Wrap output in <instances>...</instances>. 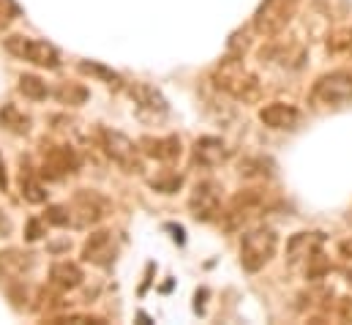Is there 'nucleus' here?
<instances>
[{
  "label": "nucleus",
  "instance_id": "15",
  "mask_svg": "<svg viewBox=\"0 0 352 325\" xmlns=\"http://www.w3.org/2000/svg\"><path fill=\"white\" fill-rule=\"evenodd\" d=\"M129 96H131L134 104H140L142 109H151V112H159V115L167 112V98H164L153 85H148V82H134V85L129 87Z\"/></svg>",
  "mask_w": 352,
  "mask_h": 325
},
{
  "label": "nucleus",
  "instance_id": "25",
  "mask_svg": "<svg viewBox=\"0 0 352 325\" xmlns=\"http://www.w3.org/2000/svg\"><path fill=\"white\" fill-rule=\"evenodd\" d=\"M153 189H159V191H164V194H173L180 189V175H170V178H164V180H153Z\"/></svg>",
  "mask_w": 352,
  "mask_h": 325
},
{
  "label": "nucleus",
  "instance_id": "23",
  "mask_svg": "<svg viewBox=\"0 0 352 325\" xmlns=\"http://www.w3.org/2000/svg\"><path fill=\"white\" fill-rule=\"evenodd\" d=\"M58 98L66 104H82L85 98H88V90L85 87H77V85H63L60 90H58Z\"/></svg>",
  "mask_w": 352,
  "mask_h": 325
},
{
  "label": "nucleus",
  "instance_id": "27",
  "mask_svg": "<svg viewBox=\"0 0 352 325\" xmlns=\"http://www.w3.org/2000/svg\"><path fill=\"white\" fill-rule=\"evenodd\" d=\"M25 235H28V241H38V238H41V224H38L36 219H30V224H28V233H25Z\"/></svg>",
  "mask_w": 352,
  "mask_h": 325
},
{
  "label": "nucleus",
  "instance_id": "2",
  "mask_svg": "<svg viewBox=\"0 0 352 325\" xmlns=\"http://www.w3.org/2000/svg\"><path fill=\"white\" fill-rule=\"evenodd\" d=\"M276 249H278V235L270 227L249 230L243 235V241H241V265L249 273H257V271H263L265 265L270 262Z\"/></svg>",
  "mask_w": 352,
  "mask_h": 325
},
{
  "label": "nucleus",
  "instance_id": "19",
  "mask_svg": "<svg viewBox=\"0 0 352 325\" xmlns=\"http://www.w3.org/2000/svg\"><path fill=\"white\" fill-rule=\"evenodd\" d=\"M0 123H3L6 129L16 132V134H25V132L30 129V118L22 115L14 104H6V107H3V112H0Z\"/></svg>",
  "mask_w": 352,
  "mask_h": 325
},
{
  "label": "nucleus",
  "instance_id": "10",
  "mask_svg": "<svg viewBox=\"0 0 352 325\" xmlns=\"http://www.w3.org/2000/svg\"><path fill=\"white\" fill-rule=\"evenodd\" d=\"M82 257L88 262H93V265H98V268L112 265V260L118 257V241H115V235L109 230L93 233L88 241H85V246H82Z\"/></svg>",
  "mask_w": 352,
  "mask_h": 325
},
{
  "label": "nucleus",
  "instance_id": "6",
  "mask_svg": "<svg viewBox=\"0 0 352 325\" xmlns=\"http://www.w3.org/2000/svg\"><path fill=\"white\" fill-rule=\"evenodd\" d=\"M311 98L317 104H325V107H342V104H350L352 101V72H333V74H325L320 77L314 90H311Z\"/></svg>",
  "mask_w": 352,
  "mask_h": 325
},
{
  "label": "nucleus",
  "instance_id": "4",
  "mask_svg": "<svg viewBox=\"0 0 352 325\" xmlns=\"http://www.w3.org/2000/svg\"><path fill=\"white\" fill-rule=\"evenodd\" d=\"M98 140H101L104 154L118 164L123 172H142L145 169L142 167V156H140L142 154L140 145H134L126 134L112 132V129H98Z\"/></svg>",
  "mask_w": 352,
  "mask_h": 325
},
{
  "label": "nucleus",
  "instance_id": "26",
  "mask_svg": "<svg viewBox=\"0 0 352 325\" xmlns=\"http://www.w3.org/2000/svg\"><path fill=\"white\" fill-rule=\"evenodd\" d=\"M339 317L344 323H352V298H342L339 301Z\"/></svg>",
  "mask_w": 352,
  "mask_h": 325
},
{
  "label": "nucleus",
  "instance_id": "3",
  "mask_svg": "<svg viewBox=\"0 0 352 325\" xmlns=\"http://www.w3.org/2000/svg\"><path fill=\"white\" fill-rule=\"evenodd\" d=\"M6 50L19 58V61H28L33 66H41V69H58L60 66V55L52 44L41 41V39H30V36H8L6 41Z\"/></svg>",
  "mask_w": 352,
  "mask_h": 325
},
{
  "label": "nucleus",
  "instance_id": "13",
  "mask_svg": "<svg viewBox=\"0 0 352 325\" xmlns=\"http://www.w3.org/2000/svg\"><path fill=\"white\" fill-rule=\"evenodd\" d=\"M320 246H322V235H320V233H298V235L289 241V249H287L289 262H292V265L306 262V268H309V262H311L317 254H322Z\"/></svg>",
  "mask_w": 352,
  "mask_h": 325
},
{
  "label": "nucleus",
  "instance_id": "30",
  "mask_svg": "<svg viewBox=\"0 0 352 325\" xmlns=\"http://www.w3.org/2000/svg\"><path fill=\"white\" fill-rule=\"evenodd\" d=\"M0 189H6V172H3V159H0Z\"/></svg>",
  "mask_w": 352,
  "mask_h": 325
},
{
  "label": "nucleus",
  "instance_id": "17",
  "mask_svg": "<svg viewBox=\"0 0 352 325\" xmlns=\"http://www.w3.org/2000/svg\"><path fill=\"white\" fill-rule=\"evenodd\" d=\"M19 189H22V197L28 200V202H44L47 200V191H44V186H41V180H38V175H36V169L30 167L28 159H22V167H19Z\"/></svg>",
  "mask_w": 352,
  "mask_h": 325
},
{
  "label": "nucleus",
  "instance_id": "9",
  "mask_svg": "<svg viewBox=\"0 0 352 325\" xmlns=\"http://www.w3.org/2000/svg\"><path fill=\"white\" fill-rule=\"evenodd\" d=\"M80 167V159L72 148L66 145H55L44 154V164H41V178H50V180H63L69 175H74Z\"/></svg>",
  "mask_w": 352,
  "mask_h": 325
},
{
  "label": "nucleus",
  "instance_id": "16",
  "mask_svg": "<svg viewBox=\"0 0 352 325\" xmlns=\"http://www.w3.org/2000/svg\"><path fill=\"white\" fill-rule=\"evenodd\" d=\"M82 268L77 265V262H69V260H63V262H55L52 268H50V282L58 287V290H77L80 284H82Z\"/></svg>",
  "mask_w": 352,
  "mask_h": 325
},
{
  "label": "nucleus",
  "instance_id": "5",
  "mask_svg": "<svg viewBox=\"0 0 352 325\" xmlns=\"http://www.w3.org/2000/svg\"><path fill=\"white\" fill-rule=\"evenodd\" d=\"M298 6H300V0H263L254 14V30L260 36L281 33L298 14Z\"/></svg>",
  "mask_w": 352,
  "mask_h": 325
},
{
  "label": "nucleus",
  "instance_id": "28",
  "mask_svg": "<svg viewBox=\"0 0 352 325\" xmlns=\"http://www.w3.org/2000/svg\"><path fill=\"white\" fill-rule=\"evenodd\" d=\"M8 233H11V219H8V216L0 211V238H6Z\"/></svg>",
  "mask_w": 352,
  "mask_h": 325
},
{
  "label": "nucleus",
  "instance_id": "11",
  "mask_svg": "<svg viewBox=\"0 0 352 325\" xmlns=\"http://www.w3.org/2000/svg\"><path fill=\"white\" fill-rule=\"evenodd\" d=\"M260 120L270 129H295L300 123V109L284 101H273L260 109Z\"/></svg>",
  "mask_w": 352,
  "mask_h": 325
},
{
  "label": "nucleus",
  "instance_id": "14",
  "mask_svg": "<svg viewBox=\"0 0 352 325\" xmlns=\"http://www.w3.org/2000/svg\"><path fill=\"white\" fill-rule=\"evenodd\" d=\"M227 156H230V151H227L224 140H219V137H199L194 143V162L202 167H219L227 162Z\"/></svg>",
  "mask_w": 352,
  "mask_h": 325
},
{
  "label": "nucleus",
  "instance_id": "22",
  "mask_svg": "<svg viewBox=\"0 0 352 325\" xmlns=\"http://www.w3.org/2000/svg\"><path fill=\"white\" fill-rule=\"evenodd\" d=\"M80 72H82V74H90V77H98V80H104L107 85H120V77H118L115 72H109V69H104V66H98V63L82 61V63H80Z\"/></svg>",
  "mask_w": 352,
  "mask_h": 325
},
{
  "label": "nucleus",
  "instance_id": "12",
  "mask_svg": "<svg viewBox=\"0 0 352 325\" xmlns=\"http://www.w3.org/2000/svg\"><path fill=\"white\" fill-rule=\"evenodd\" d=\"M140 151L156 162H175L180 159V140L177 137H142Z\"/></svg>",
  "mask_w": 352,
  "mask_h": 325
},
{
  "label": "nucleus",
  "instance_id": "8",
  "mask_svg": "<svg viewBox=\"0 0 352 325\" xmlns=\"http://www.w3.org/2000/svg\"><path fill=\"white\" fill-rule=\"evenodd\" d=\"M188 211H191V216L199 219V222L216 219L219 211H221V186H219L216 180H202V183H197V189H194V194H191V200H188Z\"/></svg>",
  "mask_w": 352,
  "mask_h": 325
},
{
  "label": "nucleus",
  "instance_id": "21",
  "mask_svg": "<svg viewBox=\"0 0 352 325\" xmlns=\"http://www.w3.org/2000/svg\"><path fill=\"white\" fill-rule=\"evenodd\" d=\"M328 52L333 55H352V28H342L328 36Z\"/></svg>",
  "mask_w": 352,
  "mask_h": 325
},
{
  "label": "nucleus",
  "instance_id": "7",
  "mask_svg": "<svg viewBox=\"0 0 352 325\" xmlns=\"http://www.w3.org/2000/svg\"><path fill=\"white\" fill-rule=\"evenodd\" d=\"M109 211V202L96 194V191H80L72 202H69V216H72V227H90L96 222H101Z\"/></svg>",
  "mask_w": 352,
  "mask_h": 325
},
{
  "label": "nucleus",
  "instance_id": "1",
  "mask_svg": "<svg viewBox=\"0 0 352 325\" xmlns=\"http://www.w3.org/2000/svg\"><path fill=\"white\" fill-rule=\"evenodd\" d=\"M213 82H216L219 90H224L227 96H232V98H238V101H243V104H254V101L260 98V93H263L260 80L243 66L241 55L224 58V61L216 66V72H213Z\"/></svg>",
  "mask_w": 352,
  "mask_h": 325
},
{
  "label": "nucleus",
  "instance_id": "18",
  "mask_svg": "<svg viewBox=\"0 0 352 325\" xmlns=\"http://www.w3.org/2000/svg\"><path fill=\"white\" fill-rule=\"evenodd\" d=\"M36 265L33 254H22V251H0V268L6 276H22L25 271H30Z\"/></svg>",
  "mask_w": 352,
  "mask_h": 325
},
{
  "label": "nucleus",
  "instance_id": "20",
  "mask_svg": "<svg viewBox=\"0 0 352 325\" xmlns=\"http://www.w3.org/2000/svg\"><path fill=\"white\" fill-rule=\"evenodd\" d=\"M19 93L25 96V98H33V101H41V98H47V85L38 80L36 74H22L19 77Z\"/></svg>",
  "mask_w": 352,
  "mask_h": 325
},
{
  "label": "nucleus",
  "instance_id": "24",
  "mask_svg": "<svg viewBox=\"0 0 352 325\" xmlns=\"http://www.w3.org/2000/svg\"><path fill=\"white\" fill-rule=\"evenodd\" d=\"M16 17H19V6H16V0H0V28L11 25Z\"/></svg>",
  "mask_w": 352,
  "mask_h": 325
},
{
  "label": "nucleus",
  "instance_id": "29",
  "mask_svg": "<svg viewBox=\"0 0 352 325\" xmlns=\"http://www.w3.org/2000/svg\"><path fill=\"white\" fill-rule=\"evenodd\" d=\"M339 251H342L344 260H352V238L350 241H342V244H339Z\"/></svg>",
  "mask_w": 352,
  "mask_h": 325
}]
</instances>
